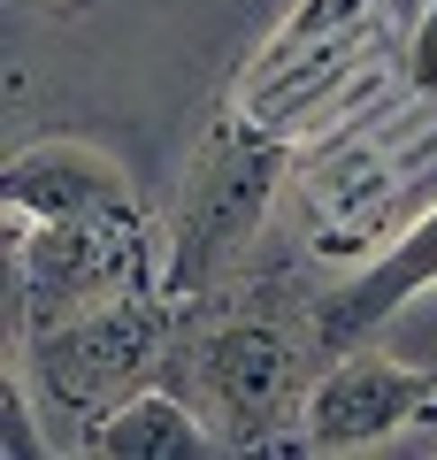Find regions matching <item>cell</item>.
Wrapping results in <instances>:
<instances>
[{
  "mask_svg": "<svg viewBox=\"0 0 437 460\" xmlns=\"http://www.w3.org/2000/svg\"><path fill=\"white\" fill-rule=\"evenodd\" d=\"M0 453H8V460H39V453H47V438L31 429V399H23V376L0 384Z\"/></svg>",
  "mask_w": 437,
  "mask_h": 460,
  "instance_id": "10",
  "label": "cell"
},
{
  "mask_svg": "<svg viewBox=\"0 0 437 460\" xmlns=\"http://www.w3.org/2000/svg\"><path fill=\"white\" fill-rule=\"evenodd\" d=\"M192 376H200V414H215L223 445H269L308 414L299 345L269 314H238V323L208 330L192 353Z\"/></svg>",
  "mask_w": 437,
  "mask_h": 460,
  "instance_id": "4",
  "label": "cell"
},
{
  "mask_svg": "<svg viewBox=\"0 0 437 460\" xmlns=\"http://www.w3.org/2000/svg\"><path fill=\"white\" fill-rule=\"evenodd\" d=\"M430 284H437V208L415 215V223H406L399 238H391V246L376 253L338 299H330L323 323H315V345H323V353H353V345H369V330L391 323V314H399L406 299H422Z\"/></svg>",
  "mask_w": 437,
  "mask_h": 460,
  "instance_id": "8",
  "label": "cell"
},
{
  "mask_svg": "<svg viewBox=\"0 0 437 460\" xmlns=\"http://www.w3.org/2000/svg\"><path fill=\"white\" fill-rule=\"evenodd\" d=\"M276 177H284V131H269L254 115L215 123L208 146H200V162H192V177H184V199H177L169 292H200V284L223 277L230 253L261 230Z\"/></svg>",
  "mask_w": 437,
  "mask_h": 460,
  "instance_id": "1",
  "label": "cell"
},
{
  "mask_svg": "<svg viewBox=\"0 0 437 460\" xmlns=\"http://www.w3.org/2000/svg\"><path fill=\"white\" fill-rule=\"evenodd\" d=\"M437 414V376L415 361H391L376 345H353L315 376L308 414H299V438L315 453H369V445H391L399 429L430 422Z\"/></svg>",
  "mask_w": 437,
  "mask_h": 460,
  "instance_id": "5",
  "label": "cell"
},
{
  "mask_svg": "<svg viewBox=\"0 0 437 460\" xmlns=\"http://www.w3.org/2000/svg\"><path fill=\"white\" fill-rule=\"evenodd\" d=\"M0 208H8V223H100V215H138V199L100 146L47 138V146H23L8 162Z\"/></svg>",
  "mask_w": 437,
  "mask_h": 460,
  "instance_id": "7",
  "label": "cell"
},
{
  "mask_svg": "<svg viewBox=\"0 0 437 460\" xmlns=\"http://www.w3.org/2000/svg\"><path fill=\"white\" fill-rule=\"evenodd\" d=\"M162 330H169L162 299L130 292V299L69 314V323L31 330V338H23V368L39 376V392H47L54 407H69V414L93 422L100 407H115V399H130L146 384V368L162 361Z\"/></svg>",
  "mask_w": 437,
  "mask_h": 460,
  "instance_id": "3",
  "label": "cell"
},
{
  "mask_svg": "<svg viewBox=\"0 0 437 460\" xmlns=\"http://www.w3.org/2000/svg\"><path fill=\"white\" fill-rule=\"evenodd\" d=\"M369 39H376V8L369 0H299L291 23L269 39V54L254 62V77L238 84V115L284 131V108L323 100L330 84L361 62Z\"/></svg>",
  "mask_w": 437,
  "mask_h": 460,
  "instance_id": "6",
  "label": "cell"
},
{
  "mask_svg": "<svg viewBox=\"0 0 437 460\" xmlns=\"http://www.w3.org/2000/svg\"><path fill=\"white\" fill-rule=\"evenodd\" d=\"M16 292H23V338L47 323H69L85 307L154 292V246L138 215L100 223H16Z\"/></svg>",
  "mask_w": 437,
  "mask_h": 460,
  "instance_id": "2",
  "label": "cell"
},
{
  "mask_svg": "<svg viewBox=\"0 0 437 460\" xmlns=\"http://www.w3.org/2000/svg\"><path fill=\"white\" fill-rule=\"evenodd\" d=\"M406 77H415V93L437 108V0H430V16L415 23V47H406Z\"/></svg>",
  "mask_w": 437,
  "mask_h": 460,
  "instance_id": "11",
  "label": "cell"
},
{
  "mask_svg": "<svg viewBox=\"0 0 437 460\" xmlns=\"http://www.w3.org/2000/svg\"><path fill=\"white\" fill-rule=\"evenodd\" d=\"M215 422L200 414V399H177V392H130L115 407H100L85 422V453L93 460H200L215 453Z\"/></svg>",
  "mask_w": 437,
  "mask_h": 460,
  "instance_id": "9",
  "label": "cell"
}]
</instances>
